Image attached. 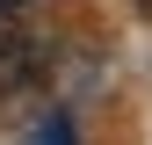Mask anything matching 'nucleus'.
Here are the masks:
<instances>
[{
  "label": "nucleus",
  "instance_id": "obj_1",
  "mask_svg": "<svg viewBox=\"0 0 152 145\" xmlns=\"http://www.w3.org/2000/svg\"><path fill=\"white\" fill-rule=\"evenodd\" d=\"M44 65H51L44 36H29L22 22H7V29H0V94H22V87H29Z\"/></svg>",
  "mask_w": 152,
  "mask_h": 145
},
{
  "label": "nucleus",
  "instance_id": "obj_2",
  "mask_svg": "<svg viewBox=\"0 0 152 145\" xmlns=\"http://www.w3.org/2000/svg\"><path fill=\"white\" fill-rule=\"evenodd\" d=\"M36 145H72V131H65V123H51V131L36 138Z\"/></svg>",
  "mask_w": 152,
  "mask_h": 145
}]
</instances>
